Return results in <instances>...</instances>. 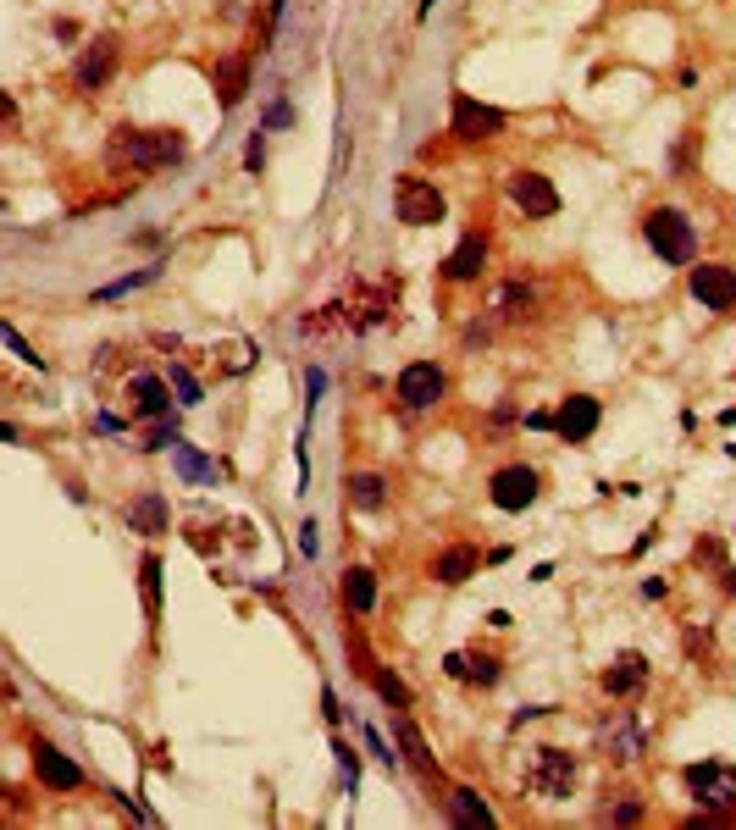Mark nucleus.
Segmentation results:
<instances>
[{
	"mask_svg": "<svg viewBox=\"0 0 736 830\" xmlns=\"http://www.w3.org/2000/svg\"><path fill=\"white\" fill-rule=\"evenodd\" d=\"M349 498H355L360 510H382V476H355V482H349Z\"/></svg>",
	"mask_w": 736,
	"mask_h": 830,
	"instance_id": "obj_26",
	"label": "nucleus"
},
{
	"mask_svg": "<svg viewBox=\"0 0 736 830\" xmlns=\"http://www.w3.org/2000/svg\"><path fill=\"white\" fill-rule=\"evenodd\" d=\"M537 498V471L532 465H504L499 476H493V504L499 510H526Z\"/></svg>",
	"mask_w": 736,
	"mask_h": 830,
	"instance_id": "obj_9",
	"label": "nucleus"
},
{
	"mask_svg": "<svg viewBox=\"0 0 736 830\" xmlns=\"http://www.w3.org/2000/svg\"><path fill=\"white\" fill-rule=\"evenodd\" d=\"M0 332H6V349H12L17 360H28V366H45V360H39L34 349H28V338H23V332H17V327H12V321H6V327H0Z\"/></svg>",
	"mask_w": 736,
	"mask_h": 830,
	"instance_id": "obj_29",
	"label": "nucleus"
},
{
	"mask_svg": "<svg viewBox=\"0 0 736 830\" xmlns=\"http://www.w3.org/2000/svg\"><path fill=\"white\" fill-rule=\"evenodd\" d=\"M34 770H39V781L45 786H56V792H72V786H84V770L61 753V747H50V742H34Z\"/></svg>",
	"mask_w": 736,
	"mask_h": 830,
	"instance_id": "obj_12",
	"label": "nucleus"
},
{
	"mask_svg": "<svg viewBox=\"0 0 736 830\" xmlns=\"http://www.w3.org/2000/svg\"><path fill=\"white\" fill-rule=\"evenodd\" d=\"M299 554H305V559H310V554H316V526H310V521H305V526H299Z\"/></svg>",
	"mask_w": 736,
	"mask_h": 830,
	"instance_id": "obj_34",
	"label": "nucleus"
},
{
	"mask_svg": "<svg viewBox=\"0 0 736 830\" xmlns=\"http://www.w3.org/2000/svg\"><path fill=\"white\" fill-rule=\"evenodd\" d=\"M399 399L410 404V410H427V404L443 399V371L432 366V360H416V366L399 371Z\"/></svg>",
	"mask_w": 736,
	"mask_h": 830,
	"instance_id": "obj_7",
	"label": "nucleus"
},
{
	"mask_svg": "<svg viewBox=\"0 0 736 830\" xmlns=\"http://www.w3.org/2000/svg\"><path fill=\"white\" fill-rule=\"evenodd\" d=\"M482 266H487V244H482V233H465L460 244H454V255L443 261V272H449L454 283H471V277H482Z\"/></svg>",
	"mask_w": 736,
	"mask_h": 830,
	"instance_id": "obj_15",
	"label": "nucleus"
},
{
	"mask_svg": "<svg viewBox=\"0 0 736 830\" xmlns=\"http://www.w3.org/2000/svg\"><path fill=\"white\" fill-rule=\"evenodd\" d=\"M570 781H576V759H570L565 747H537L532 770H526V786L537 797H565Z\"/></svg>",
	"mask_w": 736,
	"mask_h": 830,
	"instance_id": "obj_4",
	"label": "nucleus"
},
{
	"mask_svg": "<svg viewBox=\"0 0 736 830\" xmlns=\"http://www.w3.org/2000/svg\"><path fill=\"white\" fill-rule=\"evenodd\" d=\"M687 786L703 808H731L736 803V770L731 764H692L687 770Z\"/></svg>",
	"mask_w": 736,
	"mask_h": 830,
	"instance_id": "obj_6",
	"label": "nucleus"
},
{
	"mask_svg": "<svg viewBox=\"0 0 736 830\" xmlns=\"http://www.w3.org/2000/svg\"><path fill=\"white\" fill-rule=\"evenodd\" d=\"M731 593H736V570H731Z\"/></svg>",
	"mask_w": 736,
	"mask_h": 830,
	"instance_id": "obj_35",
	"label": "nucleus"
},
{
	"mask_svg": "<svg viewBox=\"0 0 736 830\" xmlns=\"http://www.w3.org/2000/svg\"><path fill=\"white\" fill-rule=\"evenodd\" d=\"M393 211L404 227H438L443 222V194L427 178H399L393 183Z\"/></svg>",
	"mask_w": 736,
	"mask_h": 830,
	"instance_id": "obj_3",
	"label": "nucleus"
},
{
	"mask_svg": "<svg viewBox=\"0 0 736 830\" xmlns=\"http://www.w3.org/2000/svg\"><path fill=\"white\" fill-rule=\"evenodd\" d=\"M692 294L703 310H736V272L731 266H698L692 272Z\"/></svg>",
	"mask_w": 736,
	"mask_h": 830,
	"instance_id": "obj_8",
	"label": "nucleus"
},
{
	"mask_svg": "<svg viewBox=\"0 0 736 830\" xmlns=\"http://www.w3.org/2000/svg\"><path fill=\"white\" fill-rule=\"evenodd\" d=\"M449 128L460 133V139H499V133H504V111L499 106H482V100H471V95H454Z\"/></svg>",
	"mask_w": 736,
	"mask_h": 830,
	"instance_id": "obj_5",
	"label": "nucleus"
},
{
	"mask_svg": "<svg viewBox=\"0 0 736 830\" xmlns=\"http://www.w3.org/2000/svg\"><path fill=\"white\" fill-rule=\"evenodd\" d=\"M366 747H371V753H377L382 764H399V753H388V742H382L377 731H366Z\"/></svg>",
	"mask_w": 736,
	"mask_h": 830,
	"instance_id": "obj_33",
	"label": "nucleus"
},
{
	"mask_svg": "<svg viewBox=\"0 0 736 830\" xmlns=\"http://www.w3.org/2000/svg\"><path fill=\"white\" fill-rule=\"evenodd\" d=\"M167 382L178 388V404H200V382H194L183 366H172V377H167Z\"/></svg>",
	"mask_w": 736,
	"mask_h": 830,
	"instance_id": "obj_28",
	"label": "nucleus"
},
{
	"mask_svg": "<svg viewBox=\"0 0 736 830\" xmlns=\"http://www.w3.org/2000/svg\"><path fill=\"white\" fill-rule=\"evenodd\" d=\"M344 598L360 609V615H371V604H377V581H371V570H349V581H344Z\"/></svg>",
	"mask_w": 736,
	"mask_h": 830,
	"instance_id": "obj_24",
	"label": "nucleus"
},
{
	"mask_svg": "<svg viewBox=\"0 0 736 830\" xmlns=\"http://www.w3.org/2000/svg\"><path fill=\"white\" fill-rule=\"evenodd\" d=\"M598 742H604L609 759H637V753H642V725L631 720L626 709H615L604 725H598Z\"/></svg>",
	"mask_w": 736,
	"mask_h": 830,
	"instance_id": "obj_11",
	"label": "nucleus"
},
{
	"mask_svg": "<svg viewBox=\"0 0 736 830\" xmlns=\"http://www.w3.org/2000/svg\"><path fill=\"white\" fill-rule=\"evenodd\" d=\"M377 687H382V698H393L404 709V703H410V687H404V681H393V676H377Z\"/></svg>",
	"mask_w": 736,
	"mask_h": 830,
	"instance_id": "obj_30",
	"label": "nucleus"
},
{
	"mask_svg": "<svg viewBox=\"0 0 736 830\" xmlns=\"http://www.w3.org/2000/svg\"><path fill=\"white\" fill-rule=\"evenodd\" d=\"M642 681H648V664H642V653H620V659L604 670V687L615 692V698H626V692H637Z\"/></svg>",
	"mask_w": 736,
	"mask_h": 830,
	"instance_id": "obj_16",
	"label": "nucleus"
},
{
	"mask_svg": "<svg viewBox=\"0 0 736 830\" xmlns=\"http://www.w3.org/2000/svg\"><path fill=\"white\" fill-rule=\"evenodd\" d=\"M648 244L659 249V261H670V266H692V255H698V233H692V222L681 211H653L648 216Z\"/></svg>",
	"mask_w": 736,
	"mask_h": 830,
	"instance_id": "obj_2",
	"label": "nucleus"
},
{
	"mask_svg": "<svg viewBox=\"0 0 736 830\" xmlns=\"http://www.w3.org/2000/svg\"><path fill=\"white\" fill-rule=\"evenodd\" d=\"M288 122H294V111H288V100H277V106L266 111V122H261V128H288Z\"/></svg>",
	"mask_w": 736,
	"mask_h": 830,
	"instance_id": "obj_32",
	"label": "nucleus"
},
{
	"mask_svg": "<svg viewBox=\"0 0 736 830\" xmlns=\"http://www.w3.org/2000/svg\"><path fill=\"white\" fill-rule=\"evenodd\" d=\"M111 72H117V45L111 39L84 45V56H78V89H106Z\"/></svg>",
	"mask_w": 736,
	"mask_h": 830,
	"instance_id": "obj_13",
	"label": "nucleus"
},
{
	"mask_svg": "<svg viewBox=\"0 0 736 830\" xmlns=\"http://www.w3.org/2000/svg\"><path fill=\"white\" fill-rule=\"evenodd\" d=\"M476 570V548H443L438 554V581H465Z\"/></svg>",
	"mask_w": 736,
	"mask_h": 830,
	"instance_id": "obj_23",
	"label": "nucleus"
},
{
	"mask_svg": "<svg viewBox=\"0 0 736 830\" xmlns=\"http://www.w3.org/2000/svg\"><path fill=\"white\" fill-rule=\"evenodd\" d=\"M111 155L128 161L133 172H161V166H178L189 155V139L178 128H122L111 139Z\"/></svg>",
	"mask_w": 736,
	"mask_h": 830,
	"instance_id": "obj_1",
	"label": "nucleus"
},
{
	"mask_svg": "<svg viewBox=\"0 0 736 830\" xmlns=\"http://www.w3.org/2000/svg\"><path fill=\"white\" fill-rule=\"evenodd\" d=\"M128 526H139V532H167V504H161V498L155 493H144V498H133L128 504Z\"/></svg>",
	"mask_w": 736,
	"mask_h": 830,
	"instance_id": "obj_18",
	"label": "nucleus"
},
{
	"mask_svg": "<svg viewBox=\"0 0 736 830\" xmlns=\"http://www.w3.org/2000/svg\"><path fill=\"white\" fill-rule=\"evenodd\" d=\"M139 576H144V609H150V620H161V559L144 554Z\"/></svg>",
	"mask_w": 736,
	"mask_h": 830,
	"instance_id": "obj_25",
	"label": "nucleus"
},
{
	"mask_svg": "<svg viewBox=\"0 0 736 830\" xmlns=\"http://www.w3.org/2000/svg\"><path fill=\"white\" fill-rule=\"evenodd\" d=\"M244 83H250V67H244V61H222V67H216V89H222V106L227 111L244 100Z\"/></svg>",
	"mask_w": 736,
	"mask_h": 830,
	"instance_id": "obj_19",
	"label": "nucleus"
},
{
	"mask_svg": "<svg viewBox=\"0 0 736 830\" xmlns=\"http://www.w3.org/2000/svg\"><path fill=\"white\" fill-rule=\"evenodd\" d=\"M554 427L565 432L570 443L593 438V432H598V399H582V393H576V399H565V404H559V415H554Z\"/></svg>",
	"mask_w": 736,
	"mask_h": 830,
	"instance_id": "obj_14",
	"label": "nucleus"
},
{
	"mask_svg": "<svg viewBox=\"0 0 736 830\" xmlns=\"http://www.w3.org/2000/svg\"><path fill=\"white\" fill-rule=\"evenodd\" d=\"M493 310H499V316H510V321L532 316V288H521V283H504L499 294H493Z\"/></svg>",
	"mask_w": 736,
	"mask_h": 830,
	"instance_id": "obj_21",
	"label": "nucleus"
},
{
	"mask_svg": "<svg viewBox=\"0 0 736 830\" xmlns=\"http://www.w3.org/2000/svg\"><path fill=\"white\" fill-rule=\"evenodd\" d=\"M133 404H139V415H167L172 410V382L133 377Z\"/></svg>",
	"mask_w": 736,
	"mask_h": 830,
	"instance_id": "obj_17",
	"label": "nucleus"
},
{
	"mask_svg": "<svg viewBox=\"0 0 736 830\" xmlns=\"http://www.w3.org/2000/svg\"><path fill=\"white\" fill-rule=\"evenodd\" d=\"M144 283H155V266H144V272H128L122 283H106L95 299H122V294H133V288H144Z\"/></svg>",
	"mask_w": 736,
	"mask_h": 830,
	"instance_id": "obj_27",
	"label": "nucleus"
},
{
	"mask_svg": "<svg viewBox=\"0 0 736 830\" xmlns=\"http://www.w3.org/2000/svg\"><path fill=\"white\" fill-rule=\"evenodd\" d=\"M510 194H515V205H521L526 216H554L559 211V194H554V183H548L543 172H515Z\"/></svg>",
	"mask_w": 736,
	"mask_h": 830,
	"instance_id": "obj_10",
	"label": "nucleus"
},
{
	"mask_svg": "<svg viewBox=\"0 0 736 830\" xmlns=\"http://www.w3.org/2000/svg\"><path fill=\"white\" fill-rule=\"evenodd\" d=\"M244 166H250V172H261V166H266V139H261V128H255V139H250V155H244Z\"/></svg>",
	"mask_w": 736,
	"mask_h": 830,
	"instance_id": "obj_31",
	"label": "nucleus"
},
{
	"mask_svg": "<svg viewBox=\"0 0 736 830\" xmlns=\"http://www.w3.org/2000/svg\"><path fill=\"white\" fill-rule=\"evenodd\" d=\"M172 465H178V471H183V482H211V476H216V465L205 460V454H194L183 438L172 443Z\"/></svg>",
	"mask_w": 736,
	"mask_h": 830,
	"instance_id": "obj_20",
	"label": "nucleus"
},
{
	"mask_svg": "<svg viewBox=\"0 0 736 830\" xmlns=\"http://www.w3.org/2000/svg\"><path fill=\"white\" fill-rule=\"evenodd\" d=\"M449 808H454V819H460V825H493V814H487V803L476 792H449Z\"/></svg>",
	"mask_w": 736,
	"mask_h": 830,
	"instance_id": "obj_22",
	"label": "nucleus"
}]
</instances>
